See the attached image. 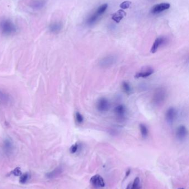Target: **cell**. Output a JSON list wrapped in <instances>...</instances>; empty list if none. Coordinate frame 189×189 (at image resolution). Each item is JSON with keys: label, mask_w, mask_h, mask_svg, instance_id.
Here are the masks:
<instances>
[{"label": "cell", "mask_w": 189, "mask_h": 189, "mask_svg": "<svg viewBox=\"0 0 189 189\" xmlns=\"http://www.w3.org/2000/svg\"><path fill=\"white\" fill-rule=\"evenodd\" d=\"M29 178V174L28 172H26L21 175L20 178V183L22 184H24L27 182Z\"/></svg>", "instance_id": "44dd1931"}, {"label": "cell", "mask_w": 189, "mask_h": 189, "mask_svg": "<svg viewBox=\"0 0 189 189\" xmlns=\"http://www.w3.org/2000/svg\"><path fill=\"white\" fill-rule=\"evenodd\" d=\"M2 150L7 156H10L13 152L14 145L10 139H6L2 145Z\"/></svg>", "instance_id": "52a82bcc"}, {"label": "cell", "mask_w": 189, "mask_h": 189, "mask_svg": "<svg viewBox=\"0 0 189 189\" xmlns=\"http://www.w3.org/2000/svg\"><path fill=\"white\" fill-rule=\"evenodd\" d=\"M108 7V5L107 3H104V4L102 5L101 6H99L98 8L95 13L97 15H98L99 16L100 15H103L106 12Z\"/></svg>", "instance_id": "d6986e66"}, {"label": "cell", "mask_w": 189, "mask_h": 189, "mask_svg": "<svg viewBox=\"0 0 189 189\" xmlns=\"http://www.w3.org/2000/svg\"><path fill=\"white\" fill-rule=\"evenodd\" d=\"M90 183L97 188H103L105 186V183L103 178L98 174L95 175L90 178Z\"/></svg>", "instance_id": "8992f818"}, {"label": "cell", "mask_w": 189, "mask_h": 189, "mask_svg": "<svg viewBox=\"0 0 189 189\" xmlns=\"http://www.w3.org/2000/svg\"><path fill=\"white\" fill-rule=\"evenodd\" d=\"M154 72L153 68L148 67L143 69L141 71L137 72L135 75V78H146L149 77Z\"/></svg>", "instance_id": "9c48e42d"}, {"label": "cell", "mask_w": 189, "mask_h": 189, "mask_svg": "<svg viewBox=\"0 0 189 189\" xmlns=\"http://www.w3.org/2000/svg\"><path fill=\"white\" fill-rule=\"evenodd\" d=\"M98 17H99V16L98 15H97L96 13H95L93 15H92L91 17H89L88 19L87 22H88V23H89V24H92L94 23L97 21Z\"/></svg>", "instance_id": "d4e9b609"}, {"label": "cell", "mask_w": 189, "mask_h": 189, "mask_svg": "<svg viewBox=\"0 0 189 189\" xmlns=\"http://www.w3.org/2000/svg\"><path fill=\"white\" fill-rule=\"evenodd\" d=\"M132 4V2L129 1H125L123 2L120 5V7L122 8V10H125L129 8Z\"/></svg>", "instance_id": "cb8c5ba5"}, {"label": "cell", "mask_w": 189, "mask_h": 189, "mask_svg": "<svg viewBox=\"0 0 189 189\" xmlns=\"http://www.w3.org/2000/svg\"><path fill=\"white\" fill-rule=\"evenodd\" d=\"M167 97V93L166 90L164 88H159L156 90L153 94V103L155 105L160 106L166 100Z\"/></svg>", "instance_id": "7a4b0ae2"}, {"label": "cell", "mask_w": 189, "mask_h": 189, "mask_svg": "<svg viewBox=\"0 0 189 189\" xmlns=\"http://www.w3.org/2000/svg\"><path fill=\"white\" fill-rule=\"evenodd\" d=\"M166 39L164 37H160L155 39L151 48V53H155L159 49V48L166 42Z\"/></svg>", "instance_id": "30bf717a"}, {"label": "cell", "mask_w": 189, "mask_h": 189, "mask_svg": "<svg viewBox=\"0 0 189 189\" xmlns=\"http://www.w3.org/2000/svg\"><path fill=\"white\" fill-rule=\"evenodd\" d=\"M130 172H131V170H130V169H129L126 172V173H125V177H126V178L128 177V176L129 175V174H130Z\"/></svg>", "instance_id": "4316f807"}, {"label": "cell", "mask_w": 189, "mask_h": 189, "mask_svg": "<svg viewBox=\"0 0 189 189\" xmlns=\"http://www.w3.org/2000/svg\"><path fill=\"white\" fill-rule=\"evenodd\" d=\"M122 88L124 91L127 94H129L132 92V88L128 82L124 81L122 83Z\"/></svg>", "instance_id": "ac0fdd59"}, {"label": "cell", "mask_w": 189, "mask_h": 189, "mask_svg": "<svg viewBox=\"0 0 189 189\" xmlns=\"http://www.w3.org/2000/svg\"><path fill=\"white\" fill-rule=\"evenodd\" d=\"M110 103L106 98H101L98 101L97 104V108L100 112H106L109 110Z\"/></svg>", "instance_id": "5b68a950"}, {"label": "cell", "mask_w": 189, "mask_h": 189, "mask_svg": "<svg viewBox=\"0 0 189 189\" xmlns=\"http://www.w3.org/2000/svg\"><path fill=\"white\" fill-rule=\"evenodd\" d=\"M117 117L122 118L125 116L126 113V108L123 105H119L116 106L114 110Z\"/></svg>", "instance_id": "4fadbf2b"}, {"label": "cell", "mask_w": 189, "mask_h": 189, "mask_svg": "<svg viewBox=\"0 0 189 189\" xmlns=\"http://www.w3.org/2000/svg\"><path fill=\"white\" fill-rule=\"evenodd\" d=\"M75 118H76V122L78 124H82V123L83 122V116L80 113H79V112H77L75 113Z\"/></svg>", "instance_id": "7402d4cb"}, {"label": "cell", "mask_w": 189, "mask_h": 189, "mask_svg": "<svg viewBox=\"0 0 189 189\" xmlns=\"http://www.w3.org/2000/svg\"><path fill=\"white\" fill-rule=\"evenodd\" d=\"M139 129L141 133V137L143 138H146L149 135V129L147 126L143 123L139 124Z\"/></svg>", "instance_id": "9a60e30c"}, {"label": "cell", "mask_w": 189, "mask_h": 189, "mask_svg": "<svg viewBox=\"0 0 189 189\" xmlns=\"http://www.w3.org/2000/svg\"><path fill=\"white\" fill-rule=\"evenodd\" d=\"M1 33L5 35H10L16 31V27L14 23L9 19H4L0 22Z\"/></svg>", "instance_id": "6da1fadb"}, {"label": "cell", "mask_w": 189, "mask_h": 189, "mask_svg": "<svg viewBox=\"0 0 189 189\" xmlns=\"http://www.w3.org/2000/svg\"><path fill=\"white\" fill-rule=\"evenodd\" d=\"M177 117L176 110L174 107H170L165 113V120L169 124H172Z\"/></svg>", "instance_id": "277c9868"}, {"label": "cell", "mask_w": 189, "mask_h": 189, "mask_svg": "<svg viewBox=\"0 0 189 189\" xmlns=\"http://www.w3.org/2000/svg\"><path fill=\"white\" fill-rule=\"evenodd\" d=\"M183 189V188H181V189Z\"/></svg>", "instance_id": "83f0119b"}, {"label": "cell", "mask_w": 189, "mask_h": 189, "mask_svg": "<svg viewBox=\"0 0 189 189\" xmlns=\"http://www.w3.org/2000/svg\"><path fill=\"white\" fill-rule=\"evenodd\" d=\"M187 135L188 129L185 126L181 125L178 127L176 132V135L178 140H183L186 138Z\"/></svg>", "instance_id": "8fae6325"}, {"label": "cell", "mask_w": 189, "mask_h": 189, "mask_svg": "<svg viewBox=\"0 0 189 189\" xmlns=\"http://www.w3.org/2000/svg\"><path fill=\"white\" fill-rule=\"evenodd\" d=\"M126 16V12L123 10H119L116 13L113 14L111 18L113 21H114L117 23L120 22V21L124 18Z\"/></svg>", "instance_id": "7c38bea8"}, {"label": "cell", "mask_w": 189, "mask_h": 189, "mask_svg": "<svg viewBox=\"0 0 189 189\" xmlns=\"http://www.w3.org/2000/svg\"><path fill=\"white\" fill-rule=\"evenodd\" d=\"M62 172V169L61 167H57L53 171L47 174L46 176L49 179H53L59 176Z\"/></svg>", "instance_id": "5bb4252c"}, {"label": "cell", "mask_w": 189, "mask_h": 189, "mask_svg": "<svg viewBox=\"0 0 189 189\" xmlns=\"http://www.w3.org/2000/svg\"><path fill=\"white\" fill-rule=\"evenodd\" d=\"M62 26L60 23H54L50 26V31L52 32L56 33L59 32L61 29Z\"/></svg>", "instance_id": "ffe728a7"}, {"label": "cell", "mask_w": 189, "mask_h": 189, "mask_svg": "<svg viewBox=\"0 0 189 189\" xmlns=\"http://www.w3.org/2000/svg\"><path fill=\"white\" fill-rule=\"evenodd\" d=\"M79 148H80V144H79L78 143H76L74 145H72L71 146L69 150L72 154H75L78 151Z\"/></svg>", "instance_id": "603a6c76"}, {"label": "cell", "mask_w": 189, "mask_h": 189, "mask_svg": "<svg viewBox=\"0 0 189 189\" xmlns=\"http://www.w3.org/2000/svg\"><path fill=\"white\" fill-rule=\"evenodd\" d=\"M11 172L12 174H13L15 176H20V175H21V174H22L21 169H20V167H17L16 168H15V169H14Z\"/></svg>", "instance_id": "484cf974"}, {"label": "cell", "mask_w": 189, "mask_h": 189, "mask_svg": "<svg viewBox=\"0 0 189 189\" xmlns=\"http://www.w3.org/2000/svg\"><path fill=\"white\" fill-rule=\"evenodd\" d=\"M126 189H141L140 181L139 178H135L134 180L133 183H129Z\"/></svg>", "instance_id": "2e32d148"}, {"label": "cell", "mask_w": 189, "mask_h": 189, "mask_svg": "<svg viewBox=\"0 0 189 189\" xmlns=\"http://www.w3.org/2000/svg\"><path fill=\"white\" fill-rule=\"evenodd\" d=\"M170 7V4L167 2L157 4L152 7L151 13L153 14H158L162 12L168 10Z\"/></svg>", "instance_id": "ba28073f"}, {"label": "cell", "mask_w": 189, "mask_h": 189, "mask_svg": "<svg viewBox=\"0 0 189 189\" xmlns=\"http://www.w3.org/2000/svg\"><path fill=\"white\" fill-rule=\"evenodd\" d=\"M117 58L115 56H107L102 58L99 64L101 67L108 68L113 65L117 62Z\"/></svg>", "instance_id": "3957f363"}, {"label": "cell", "mask_w": 189, "mask_h": 189, "mask_svg": "<svg viewBox=\"0 0 189 189\" xmlns=\"http://www.w3.org/2000/svg\"><path fill=\"white\" fill-rule=\"evenodd\" d=\"M10 101L9 96L6 92L0 91V104H7Z\"/></svg>", "instance_id": "e0dca14e"}]
</instances>
